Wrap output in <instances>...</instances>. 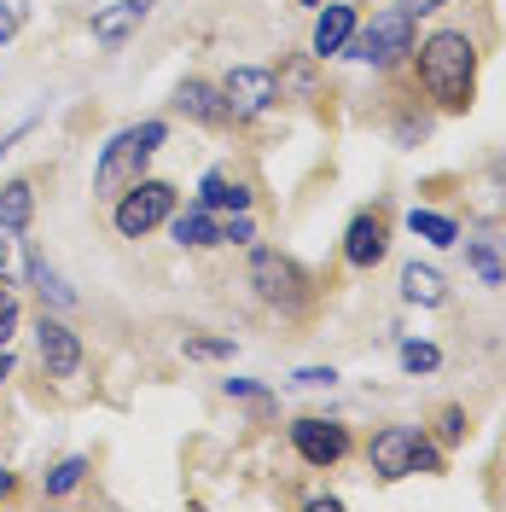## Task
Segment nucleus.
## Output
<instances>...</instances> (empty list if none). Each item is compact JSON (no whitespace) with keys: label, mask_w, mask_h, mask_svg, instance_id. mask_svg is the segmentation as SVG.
<instances>
[{"label":"nucleus","mask_w":506,"mask_h":512,"mask_svg":"<svg viewBox=\"0 0 506 512\" xmlns=\"http://www.w3.org/2000/svg\"><path fill=\"white\" fill-rule=\"evenodd\" d=\"M402 6H408L413 18H425V12H437V6H448V0H402Z\"/></svg>","instance_id":"nucleus-29"},{"label":"nucleus","mask_w":506,"mask_h":512,"mask_svg":"<svg viewBox=\"0 0 506 512\" xmlns=\"http://www.w3.org/2000/svg\"><path fill=\"white\" fill-rule=\"evenodd\" d=\"M303 6H315V0H303Z\"/></svg>","instance_id":"nucleus-34"},{"label":"nucleus","mask_w":506,"mask_h":512,"mask_svg":"<svg viewBox=\"0 0 506 512\" xmlns=\"http://www.w3.org/2000/svg\"><path fill=\"white\" fill-rule=\"evenodd\" d=\"M146 12H152V0H117V6L94 12V41L99 47H123L128 35L146 24Z\"/></svg>","instance_id":"nucleus-11"},{"label":"nucleus","mask_w":506,"mask_h":512,"mask_svg":"<svg viewBox=\"0 0 506 512\" xmlns=\"http://www.w3.org/2000/svg\"><path fill=\"white\" fill-rule=\"evenodd\" d=\"M251 286L268 297V303H280V309H297L303 297H309V274L280 251H256L251 256Z\"/></svg>","instance_id":"nucleus-5"},{"label":"nucleus","mask_w":506,"mask_h":512,"mask_svg":"<svg viewBox=\"0 0 506 512\" xmlns=\"http://www.w3.org/2000/svg\"><path fill=\"white\" fill-rule=\"evenodd\" d=\"M6 495H12V472H0V501H6Z\"/></svg>","instance_id":"nucleus-31"},{"label":"nucleus","mask_w":506,"mask_h":512,"mask_svg":"<svg viewBox=\"0 0 506 512\" xmlns=\"http://www.w3.org/2000/svg\"><path fill=\"white\" fill-rule=\"evenodd\" d=\"M402 291H408V303H425V309H437V303L448 297L443 274H437V268H419V262L402 268Z\"/></svg>","instance_id":"nucleus-17"},{"label":"nucleus","mask_w":506,"mask_h":512,"mask_svg":"<svg viewBox=\"0 0 506 512\" xmlns=\"http://www.w3.org/2000/svg\"><path fill=\"white\" fill-rule=\"evenodd\" d=\"M443 437L454 443V437H466V425H460V408H443Z\"/></svg>","instance_id":"nucleus-28"},{"label":"nucleus","mask_w":506,"mask_h":512,"mask_svg":"<svg viewBox=\"0 0 506 512\" xmlns=\"http://www.w3.org/2000/svg\"><path fill=\"white\" fill-rule=\"evenodd\" d=\"M175 111H187L192 123H227V117H233V111H227V94L210 88V82H181V88H175Z\"/></svg>","instance_id":"nucleus-12"},{"label":"nucleus","mask_w":506,"mask_h":512,"mask_svg":"<svg viewBox=\"0 0 506 512\" xmlns=\"http://www.w3.org/2000/svg\"><path fill=\"white\" fill-rule=\"evenodd\" d=\"M332 379H338L332 367H303V373H297V384H309V390H320V384H332Z\"/></svg>","instance_id":"nucleus-26"},{"label":"nucleus","mask_w":506,"mask_h":512,"mask_svg":"<svg viewBox=\"0 0 506 512\" xmlns=\"http://www.w3.org/2000/svg\"><path fill=\"white\" fill-rule=\"evenodd\" d=\"M35 216V187L30 181H6L0 187V233H24Z\"/></svg>","instance_id":"nucleus-14"},{"label":"nucleus","mask_w":506,"mask_h":512,"mask_svg":"<svg viewBox=\"0 0 506 512\" xmlns=\"http://www.w3.org/2000/svg\"><path fill=\"white\" fill-rule=\"evenodd\" d=\"M18 24H24V6H6V12H0V41L18 35Z\"/></svg>","instance_id":"nucleus-27"},{"label":"nucleus","mask_w":506,"mask_h":512,"mask_svg":"<svg viewBox=\"0 0 506 512\" xmlns=\"http://www.w3.org/2000/svg\"><path fill=\"white\" fill-rule=\"evenodd\" d=\"M495 181H506V158H495Z\"/></svg>","instance_id":"nucleus-32"},{"label":"nucleus","mask_w":506,"mask_h":512,"mask_svg":"<svg viewBox=\"0 0 506 512\" xmlns=\"http://www.w3.org/2000/svg\"><path fill=\"white\" fill-rule=\"evenodd\" d=\"M175 245H192V251H204V245H222V222H216V210H187V216H175Z\"/></svg>","instance_id":"nucleus-15"},{"label":"nucleus","mask_w":506,"mask_h":512,"mask_svg":"<svg viewBox=\"0 0 506 512\" xmlns=\"http://www.w3.org/2000/svg\"><path fill=\"white\" fill-rule=\"evenodd\" d=\"M175 216V187L169 181H134L117 198V233L123 239H146L152 227H163Z\"/></svg>","instance_id":"nucleus-4"},{"label":"nucleus","mask_w":506,"mask_h":512,"mask_svg":"<svg viewBox=\"0 0 506 512\" xmlns=\"http://www.w3.org/2000/svg\"><path fill=\"white\" fill-rule=\"evenodd\" d=\"M349 35H355V6H326L315 18V53L326 59V53H344Z\"/></svg>","instance_id":"nucleus-13"},{"label":"nucleus","mask_w":506,"mask_h":512,"mask_svg":"<svg viewBox=\"0 0 506 512\" xmlns=\"http://www.w3.org/2000/svg\"><path fill=\"white\" fill-rule=\"evenodd\" d=\"M12 332H18V297L6 291V280H0V344H6Z\"/></svg>","instance_id":"nucleus-24"},{"label":"nucleus","mask_w":506,"mask_h":512,"mask_svg":"<svg viewBox=\"0 0 506 512\" xmlns=\"http://www.w3.org/2000/svg\"><path fill=\"white\" fill-rule=\"evenodd\" d=\"M163 140H169V123H158V117H146V123L123 128L105 152H99V169H94V187L99 192H123L140 181V169H146V158L158 152Z\"/></svg>","instance_id":"nucleus-2"},{"label":"nucleus","mask_w":506,"mask_h":512,"mask_svg":"<svg viewBox=\"0 0 506 512\" xmlns=\"http://www.w3.org/2000/svg\"><path fill=\"white\" fill-rule=\"evenodd\" d=\"M0 280H6V239H0Z\"/></svg>","instance_id":"nucleus-33"},{"label":"nucleus","mask_w":506,"mask_h":512,"mask_svg":"<svg viewBox=\"0 0 506 512\" xmlns=\"http://www.w3.org/2000/svg\"><path fill=\"white\" fill-rule=\"evenodd\" d=\"M6 373H12V355H6V344H0V379H6Z\"/></svg>","instance_id":"nucleus-30"},{"label":"nucleus","mask_w":506,"mask_h":512,"mask_svg":"<svg viewBox=\"0 0 506 512\" xmlns=\"http://www.w3.org/2000/svg\"><path fill=\"white\" fill-rule=\"evenodd\" d=\"M437 361H443V355L431 350V344H402V367H408V373H437Z\"/></svg>","instance_id":"nucleus-23"},{"label":"nucleus","mask_w":506,"mask_h":512,"mask_svg":"<svg viewBox=\"0 0 506 512\" xmlns=\"http://www.w3.org/2000/svg\"><path fill=\"white\" fill-rule=\"evenodd\" d=\"M291 443H297V454L309 460V466H338L344 460V425H332V419H297L291 425Z\"/></svg>","instance_id":"nucleus-8"},{"label":"nucleus","mask_w":506,"mask_h":512,"mask_svg":"<svg viewBox=\"0 0 506 512\" xmlns=\"http://www.w3.org/2000/svg\"><path fill=\"white\" fill-rule=\"evenodd\" d=\"M413 24H419V18H413L408 6H390V12H379L361 35H349L344 53L361 59V64H396L402 53H413Z\"/></svg>","instance_id":"nucleus-3"},{"label":"nucleus","mask_w":506,"mask_h":512,"mask_svg":"<svg viewBox=\"0 0 506 512\" xmlns=\"http://www.w3.org/2000/svg\"><path fill=\"white\" fill-rule=\"evenodd\" d=\"M35 344H41V367L53 373V379H70L76 367H82V344H76V332L64 326V320H47L35 326Z\"/></svg>","instance_id":"nucleus-9"},{"label":"nucleus","mask_w":506,"mask_h":512,"mask_svg":"<svg viewBox=\"0 0 506 512\" xmlns=\"http://www.w3.org/2000/svg\"><path fill=\"white\" fill-rule=\"evenodd\" d=\"M408 227L419 239H431V245H454V239H460V227L448 222V216H437V210H413Z\"/></svg>","instance_id":"nucleus-18"},{"label":"nucleus","mask_w":506,"mask_h":512,"mask_svg":"<svg viewBox=\"0 0 506 512\" xmlns=\"http://www.w3.org/2000/svg\"><path fill=\"white\" fill-rule=\"evenodd\" d=\"M419 82L425 94L437 99L443 111H466L477 88V53L460 30H437L425 47H419Z\"/></svg>","instance_id":"nucleus-1"},{"label":"nucleus","mask_w":506,"mask_h":512,"mask_svg":"<svg viewBox=\"0 0 506 512\" xmlns=\"http://www.w3.org/2000/svg\"><path fill=\"white\" fill-rule=\"evenodd\" d=\"M384 216L379 210H361L355 222H349V233H344V256H349V268H379L384 262Z\"/></svg>","instance_id":"nucleus-10"},{"label":"nucleus","mask_w":506,"mask_h":512,"mask_svg":"<svg viewBox=\"0 0 506 512\" xmlns=\"http://www.w3.org/2000/svg\"><path fill=\"white\" fill-rule=\"evenodd\" d=\"M227 396H251V402H268V390L251 379H227Z\"/></svg>","instance_id":"nucleus-25"},{"label":"nucleus","mask_w":506,"mask_h":512,"mask_svg":"<svg viewBox=\"0 0 506 512\" xmlns=\"http://www.w3.org/2000/svg\"><path fill=\"white\" fill-rule=\"evenodd\" d=\"M30 280H35V291H41V297H53L59 309H64V303H70V291L59 286V274H53V268H47V262H41V256H35V251H30Z\"/></svg>","instance_id":"nucleus-21"},{"label":"nucleus","mask_w":506,"mask_h":512,"mask_svg":"<svg viewBox=\"0 0 506 512\" xmlns=\"http://www.w3.org/2000/svg\"><path fill=\"white\" fill-rule=\"evenodd\" d=\"M222 94H227V111H233V117H262V111L280 99V82H274V70H262V64H239L222 82Z\"/></svg>","instance_id":"nucleus-6"},{"label":"nucleus","mask_w":506,"mask_h":512,"mask_svg":"<svg viewBox=\"0 0 506 512\" xmlns=\"http://www.w3.org/2000/svg\"><path fill=\"white\" fill-rule=\"evenodd\" d=\"M466 256H472V268H477L483 286H506V268H501V256L489 251V245H466Z\"/></svg>","instance_id":"nucleus-20"},{"label":"nucleus","mask_w":506,"mask_h":512,"mask_svg":"<svg viewBox=\"0 0 506 512\" xmlns=\"http://www.w3.org/2000/svg\"><path fill=\"white\" fill-rule=\"evenodd\" d=\"M419 431L413 425H384L379 437H373V472H379L384 483H396V478H408L413 472V454H419Z\"/></svg>","instance_id":"nucleus-7"},{"label":"nucleus","mask_w":506,"mask_h":512,"mask_svg":"<svg viewBox=\"0 0 506 512\" xmlns=\"http://www.w3.org/2000/svg\"><path fill=\"white\" fill-rule=\"evenodd\" d=\"M181 350H187L192 361H227V355H233V338H187Z\"/></svg>","instance_id":"nucleus-22"},{"label":"nucleus","mask_w":506,"mask_h":512,"mask_svg":"<svg viewBox=\"0 0 506 512\" xmlns=\"http://www.w3.org/2000/svg\"><path fill=\"white\" fill-rule=\"evenodd\" d=\"M198 204L204 210H251V192L239 187V181H227L222 169H210L204 187H198Z\"/></svg>","instance_id":"nucleus-16"},{"label":"nucleus","mask_w":506,"mask_h":512,"mask_svg":"<svg viewBox=\"0 0 506 512\" xmlns=\"http://www.w3.org/2000/svg\"><path fill=\"white\" fill-rule=\"evenodd\" d=\"M82 478H88V460H82V454H70V460H59V466L47 472V495H70Z\"/></svg>","instance_id":"nucleus-19"}]
</instances>
